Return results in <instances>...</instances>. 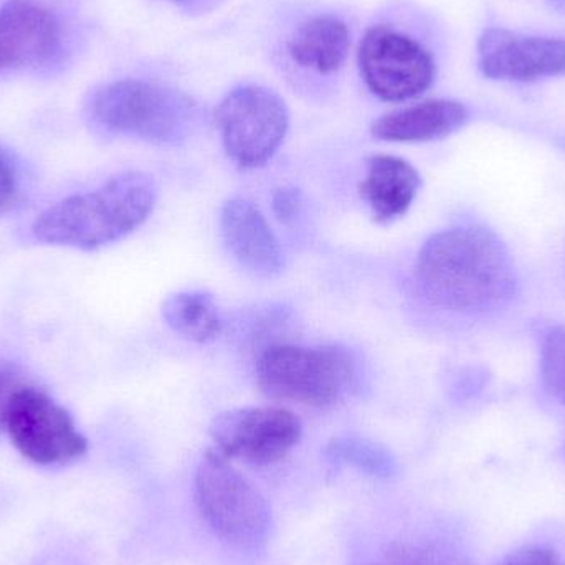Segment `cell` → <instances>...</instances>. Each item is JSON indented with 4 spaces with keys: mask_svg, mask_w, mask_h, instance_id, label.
Listing matches in <instances>:
<instances>
[{
    "mask_svg": "<svg viewBox=\"0 0 565 565\" xmlns=\"http://www.w3.org/2000/svg\"><path fill=\"white\" fill-rule=\"evenodd\" d=\"M420 188V174L411 162L395 156L375 154L365 162L359 192L374 221L391 224L411 209Z\"/></svg>",
    "mask_w": 565,
    "mask_h": 565,
    "instance_id": "4fadbf2b",
    "label": "cell"
},
{
    "mask_svg": "<svg viewBox=\"0 0 565 565\" xmlns=\"http://www.w3.org/2000/svg\"><path fill=\"white\" fill-rule=\"evenodd\" d=\"M20 195L19 168L12 156L0 148V215L9 212Z\"/></svg>",
    "mask_w": 565,
    "mask_h": 565,
    "instance_id": "ffe728a7",
    "label": "cell"
},
{
    "mask_svg": "<svg viewBox=\"0 0 565 565\" xmlns=\"http://www.w3.org/2000/svg\"><path fill=\"white\" fill-rule=\"evenodd\" d=\"M554 3H556V7H559L563 12H565V0H553Z\"/></svg>",
    "mask_w": 565,
    "mask_h": 565,
    "instance_id": "cb8c5ba5",
    "label": "cell"
},
{
    "mask_svg": "<svg viewBox=\"0 0 565 565\" xmlns=\"http://www.w3.org/2000/svg\"><path fill=\"white\" fill-rule=\"evenodd\" d=\"M211 437L214 450L227 460L265 467L282 460L299 444L302 424L286 408H237L214 418Z\"/></svg>",
    "mask_w": 565,
    "mask_h": 565,
    "instance_id": "9c48e42d",
    "label": "cell"
},
{
    "mask_svg": "<svg viewBox=\"0 0 565 565\" xmlns=\"http://www.w3.org/2000/svg\"><path fill=\"white\" fill-rule=\"evenodd\" d=\"M194 500L209 530L228 546L257 553L270 541L274 523L268 501L218 451L209 450L199 463Z\"/></svg>",
    "mask_w": 565,
    "mask_h": 565,
    "instance_id": "277c9868",
    "label": "cell"
},
{
    "mask_svg": "<svg viewBox=\"0 0 565 565\" xmlns=\"http://www.w3.org/2000/svg\"><path fill=\"white\" fill-rule=\"evenodd\" d=\"M354 565H458L455 554L428 541H394Z\"/></svg>",
    "mask_w": 565,
    "mask_h": 565,
    "instance_id": "ac0fdd59",
    "label": "cell"
},
{
    "mask_svg": "<svg viewBox=\"0 0 565 565\" xmlns=\"http://www.w3.org/2000/svg\"><path fill=\"white\" fill-rule=\"evenodd\" d=\"M271 209L282 224L295 221L301 209V192L295 188H281L274 192Z\"/></svg>",
    "mask_w": 565,
    "mask_h": 565,
    "instance_id": "44dd1931",
    "label": "cell"
},
{
    "mask_svg": "<svg viewBox=\"0 0 565 565\" xmlns=\"http://www.w3.org/2000/svg\"><path fill=\"white\" fill-rule=\"evenodd\" d=\"M13 447L36 465H65L88 451L68 411L39 388L23 385L10 402L6 417Z\"/></svg>",
    "mask_w": 565,
    "mask_h": 565,
    "instance_id": "ba28073f",
    "label": "cell"
},
{
    "mask_svg": "<svg viewBox=\"0 0 565 565\" xmlns=\"http://www.w3.org/2000/svg\"><path fill=\"white\" fill-rule=\"evenodd\" d=\"M500 565H564L563 559L547 547H524L508 556Z\"/></svg>",
    "mask_w": 565,
    "mask_h": 565,
    "instance_id": "7402d4cb",
    "label": "cell"
},
{
    "mask_svg": "<svg viewBox=\"0 0 565 565\" xmlns=\"http://www.w3.org/2000/svg\"><path fill=\"white\" fill-rule=\"evenodd\" d=\"M225 247L242 268L258 278H274L285 268L280 241L257 205L231 199L221 211Z\"/></svg>",
    "mask_w": 565,
    "mask_h": 565,
    "instance_id": "7c38bea8",
    "label": "cell"
},
{
    "mask_svg": "<svg viewBox=\"0 0 565 565\" xmlns=\"http://www.w3.org/2000/svg\"><path fill=\"white\" fill-rule=\"evenodd\" d=\"M215 125L225 152L238 168H264L288 135V106L267 86H237L217 106Z\"/></svg>",
    "mask_w": 565,
    "mask_h": 565,
    "instance_id": "8992f818",
    "label": "cell"
},
{
    "mask_svg": "<svg viewBox=\"0 0 565 565\" xmlns=\"http://www.w3.org/2000/svg\"><path fill=\"white\" fill-rule=\"evenodd\" d=\"M349 46L351 33L344 20L335 15H316L292 32L288 53L301 68L332 75L344 65Z\"/></svg>",
    "mask_w": 565,
    "mask_h": 565,
    "instance_id": "9a60e30c",
    "label": "cell"
},
{
    "mask_svg": "<svg viewBox=\"0 0 565 565\" xmlns=\"http://www.w3.org/2000/svg\"><path fill=\"white\" fill-rule=\"evenodd\" d=\"M359 68L367 88L388 103L424 95L437 73L434 56L420 42L387 25L365 32L359 46Z\"/></svg>",
    "mask_w": 565,
    "mask_h": 565,
    "instance_id": "52a82bcc",
    "label": "cell"
},
{
    "mask_svg": "<svg viewBox=\"0 0 565 565\" xmlns=\"http://www.w3.org/2000/svg\"><path fill=\"white\" fill-rule=\"evenodd\" d=\"M63 53L58 17L39 0L0 3V72L49 68Z\"/></svg>",
    "mask_w": 565,
    "mask_h": 565,
    "instance_id": "30bf717a",
    "label": "cell"
},
{
    "mask_svg": "<svg viewBox=\"0 0 565 565\" xmlns=\"http://www.w3.org/2000/svg\"><path fill=\"white\" fill-rule=\"evenodd\" d=\"M329 461L335 465H351L371 477L391 478L395 475V460L385 448L361 440V438H339L328 447Z\"/></svg>",
    "mask_w": 565,
    "mask_h": 565,
    "instance_id": "e0dca14e",
    "label": "cell"
},
{
    "mask_svg": "<svg viewBox=\"0 0 565 565\" xmlns=\"http://www.w3.org/2000/svg\"><path fill=\"white\" fill-rule=\"evenodd\" d=\"M154 181L145 172H125L102 188L50 205L35 218L36 241L76 250H96L138 231L156 207Z\"/></svg>",
    "mask_w": 565,
    "mask_h": 565,
    "instance_id": "7a4b0ae2",
    "label": "cell"
},
{
    "mask_svg": "<svg viewBox=\"0 0 565 565\" xmlns=\"http://www.w3.org/2000/svg\"><path fill=\"white\" fill-rule=\"evenodd\" d=\"M86 115L108 135L152 145H178L188 139L198 106L185 93L148 79H118L93 93Z\"/></svg>",
    "mask_w": 565,
    "mask_h": 565,
    "instance_id": "3957f363",
    "label": "cell"
},
{
    "mask_svg": "<svg viewBox=\"0 0 565 565\" xmlns=\"http://www.w3.org/2000/svg\"><path fill=\"white\" fill-rule=\"evenodd\" d=\"M257 381L274 401L328 408L354 388L358 365L341 345L277 344L262 354Z\"/></svg>",
    "mask_w": 565,
    "mask_h": 565,
    "instance_id": "5b68a950",
    "label": "cell"
},
{
    "mask_svg": "<svg viewBox=\"0 0 565 565\" xmlns=\"http://www.w3.org/2000/svg\"><path fill=\"white\" fill-rule=\"evenodd\" d=\"M23 385L26 384L22 381V377H20L19 372L12 371V369H0V430L6 428L7 411H9L13 395H15Z\"/></svg>",
    "mask_w": 565,
    "mask_h": 565,
    "instance_id": "603a6c76",
    "label": "cell"
},
{
    "mask_svg": "<svg viewBox=\"0 0 565 565\" xmlns=\"http://www.w3.org/2000/svg\"><path fill=\"white\" fill-rule=\"evenodd\" d=\"M415 282L425 301L445 311H490L516 292L510 254L493 232L477 225L431 235L418 252Z\"/></svg>",
    "mask_w": 565,
    "mask_h": 565,
    "instance_id": "6da1fadb",
    "label": "cell"
},
{
    "mask_svg": "<svg viewBox=\"0 0 565 565\" xmlns=\"http://www.w3.org/2000/svg\"><path fill=\"white\" fill-rule=\"evenodd\" d=\"M478 65L488 78L503 82L565 75V40L490 29L478 42Z\"/></svg>",
    "mask_w": 565,
    "mask_h": 565,
    "instance_id": "8fae6325",
    "label": "cell"
},
{
    "mask_svg": "<svg viewBox=\"0 0 565 565\" xmlns=\"http://www.w3.org/2000/svg\"><path fill=\"white\" fill-rule=\"evenodd\" d=\"M467 119L461 103L428 99L382 116L372 125V136L391 142L435 141L457 132Z\"/></svg>",
    "mask_w": 565,
    "mask_h": 565,
    "instance_id": "5bb4252c",
    "label": "cell"
},
{
    "mask_svg": "<svg viewBox=\"0 0 565 565\" xmlns=\"http://www.w3.org/2000/svg\"><path fill=\"white\" fill-rule=\"evenodd\" d=\"M541 379L551 397L565 405V326H554L541 341Z\"/></svg>",
    "mask_w": 565,
    "mask_h": 565,
    "instance_id": "d6986e66",
    "label": "cell"
},
{
    "mask_svg": "<svg viewBox=\"0 0 565 565\" xmlns=\"http://www.w3.org/2000/svg\"><path fill=\"white\" fill-rule=\"evenodd\" d=\"M166 324L189 341L211 342L221 334L222 318L214 298L204 291H181L162 302Z\"/></svg>",
    "mask_w": 565,
    "mask_h": 565,
    "instance_id": "2e32d148",
    "label": "cell"
}]
</instances>
